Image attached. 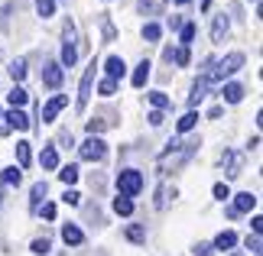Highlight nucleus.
I'll return each instance as SVG.
<instances>
[{
  "instance_id": "f257e3e1",
  "label": "nucleus",
  "mask_w": 263,
  "mask_h": 256,
  "mask_svg": "<svg viewBox=\"0 0 263 256\" xmlns=\"http://www.w3.org/2000/svg\"><path fill=\"white\" fill-rule=\"evenodd\" d=\"M215 68H208V71H201L205 75V81L208 85H218V81H224V78H231L234 71H240L244 68V52H231V55H224L221 62H211Z\"/></svg>"
},
{
  "instance_id": "f03ea898",
  "label": "nucleus",
  "mask_w": 263,
  "mask_h": 256,
  "mask_svg": "<svg viewBox=\"0 0 263 256\" xmlns=\"http://www.w3.org/2000/svg\"><path fill=\"white\" fill-rule=\"evenodd\" d=\"M198 143H179V140H169V149L159 156V172H169V169H179L192 152H195Z\"/></svg>"
},
{
  "instance_id": "7ed1b4c3",
  "label": "nucleus",
  "mask_w": 263,
  "mask_h": 256,
  "mask_svg": "<svg viewBox=\"0 0 263 256\" xmlns=\"http://www.w3.org/2000/svg\"><path fill=\"white\" fill-rule=\"evenodd\" d=\"M143 191V175H140L137 169H124L117 172V194H124V198H134V194Z\"/></svg>"
},
{
  "instance_id": "20e7f679",
  "label": "nucleus",
  "mask_w": 263,
  "mask_h": 256,
  "mask_svg": "<svg viewBox=\"0 0 263 256\" xmlns=\"http://www.w3.org/2000/svg\"><path fill=\"white\" fill-rule=\"evenodd\" d=\"M78 152H82L85 162H101V159L107 156V143L101 140V136H88L82 146H78Z\"/></svg>"
},
{
  "instance_id": "39448f33",
  "label": "nucleus",
  "mask_w": 263,
  "mask_h": 256,
  "mask_svg": "<svg viewBox=\"0 0 263 256\" xmlns=\"http://www.w3.org/2000/svg\"><path fill=\"white\" fill-rule=\"evenodd\" d=\"M78 62V49H75V26H72V19L65 23V46H62V68H72Z\"/></svg>"
},
{
  "instance_id": "423d86ee",
  "label": "nucleus",
  "mask_w": 263,
  "mask_h": 256,
  "mask_svg": "<svg viewBox=\"0 0 263 256\" xmlns=\"http://www.w3.org/2000/svg\"><path fill=\"white\" fill-rule=\"evenodd\" d=\"M95 71H98V65L91 62L88 68H85V75H82V85H78V110H85L88 107V101H91V88H95Z\"/></svg>"
},
{
  "instance_id": "0eeeda50",
  "label": "nucleus",
  "mask_w": 263,
  "mask_h": 256,
  "mask_svg": "<svg viewBox=\"0 0 263 256\" xmlns=\"http://www.w3.org/2000/svg\"><path fill=\"white\" fill-rule=\"evenodd\" d=\"M221 166H224L228 179H237L240 169H244V156H240V152H234V149H228L224 156H221Z\"/></svg>"
},
{
  "instance_id": "6e6552de",
  "label": "nucleus",
  "mask_w": 263,
  "mask_h": 256,
  "mask_svg": "<svg viewBox=\"0 0 263 256\" xmlns=\"http://www.w3.org/2000/svg\"><path fill=\"white\" fill-rule=\"evenodd\" d=\"M62 78H65V71H62V65H59V62H49L43 68V85L46 88H59V85H62Z\"/></svg>"
},
{
  "instance_id": "1a4fd4ad",
  "label": "nucleus",
  "mask_w": 263,
  "mask_h": 256,
  "mask_svg": "<svg viewBox=\"0 0 263 256\" xmlns=\"http://www.w3.org/2000/svg\"><path fill=\"white\" fill-rule=\"evenodd\" d=\"M65 104H68V97H65V94H55V97L43 107V124H52V120L59 117V110H62Z\"/></svg>"
},
{
  "instance_id": "9d476101",
  "label": "nucleus",
  "mask_w": 263,
  "mask_h": 256,
  "mask_svg": "<svg viewBox=\"0 0 263 256\" xmlns=\"http://www.w3.org/2000/svg\"><path fill=\"white\" fill-rule=\"evenodd\" d=\"M104 71H107V78H110V81H120V78L127 75V65H124V58H120V55H107Z\"/></svg>"
},
{
  "instance_id": "9b49d317",
  "label": "nucleus",
  "mask_w": 263,
  "mask_h": 256,
  "mask_svg": "<svg viewBox=\"0 0 263 256\" xmlns=\"http://www.w3.org/2000/svg\"><path fill=\"white\" fill-rule=\"evenodd\" d=\"M254 208H257V194H250V191L234 194V214H247V211H254Z\"/></svg>"
},
{
  "instance_id": "f8f14e48",
  "label": "nucleus",
  "mask_w": 263,
  "mask_h": 256,
  "mask_svg": "<svg viewBox=\"0 0 263 256\" xmlns=\"http://www.w3.org/2000/svg\"><path fill=\"white\" fill-rule=\"evenodd\" d=\"M228 29H231V19H228L224 13H221V16H215V23H211V43H224Z\"/></svg>"
},
{
  "instance_id": "ddd939ff",
  "label": "nucleus",
  "mask_w": 263,
  "mask_h": 256,
  "mask_svg": "<svg viewBox=\"0 0 263 256\" xmlns=\"http://www.w3.org/2000/svg\"><path fill=\"white\" fill-rule=\"evenodd\" d=\"M4 124L10 130H29V117L23 114V110H10V114H4Z\"/></svg>"
},
{
  "instance_id": "4468645a",
  "label": "nucleus",
  "mask_w": 263,
  "mask_h": 256,
  "mask_svg": "<svg viewBox=\"0 0 263 256\" xmlns=\"http://www.w3.org/2000/svg\"><path fill=\"white\" fill-rule=\"evenodd\" d=\"M221 97H224L228 104H240V101H244V88H240L237 81H228V85L221 88Z\"/></svg>"
},
{
  "instance_id": "2eb2a0df",
  "label": "nucleus",
  "mask_w": 263,
  "mask_h": 256,
  "mask_svg": "<svg viewBox=\"0 0 263 256\" xmlns=\"http://www.w3.org/2000/svg\"><path fill=\"white\" fill-rule=\"evenodd\" d=\"M234 243H237V233L234 230H221L215 243H211V250H234Z\"/></svg>"
},
{
  "instance_id": "dca6fc26",
  "label": "nucleus",
  "mask_w": 263,
  "mask_h": 256,
  "mask_svg": "<svg viewBox=\"0 0 263 256\" xmlns=\"http://www.w3.org/2000/svg\"><path fill=\"white\" fill-rule=\"evenodd\" d=\"M62 240L68 243V247H78V243L85 240V233H82V227H75V224H65V227H62Z\"/></svg>"
},
{
  "instance_id": "f3484780",
  "label": "nucleus",
  "mask_w": 263,
  "mask_h": 256,
  "mask_svg": "<svg viewBox=\"0 0 263 256\" xmlns=\"http://www.w3.org/2000/svg\"><path fill=\"white\" fill-rule=\"evenodd\" d=\"M205 94H208V81H205V75H201L195 85H192V94H189V104L195 107L198 101H205Z\"/></svg>"
},
{
  "instance_id": "a211bd4d",
  "label": "nucleus",
  "mask_w": 263,
  "mask_h": 256,
  "mask_svg": "<svg viewBox=\"0 0 263 256\" xmlns=\"http://www.w3.org/2000/svg\"><path fill=\"white\" fill-rule=\"evenodd\" d=\"M149 68H153V65H149L146 58H143V62H140V65L134 68V75H130V81H134V88H143V85H146V78H149Z\"/></svg>"
},
{
  "instance_id": "6ab92c4d",
  "label": "nucleus",
  "mask_w": 263,
  "mask_h": 256,
  "mask_svg": "<svg viewBox=\"0 0 263 256\" xmlns=\"http://www.w3.org/2000/svg\"><path fill=\"white\" fill-rule=\"evenodd\" d=\"M46 191H49L46 182H36V185H33V191H29V208H33V211H39V204H43Z\"/></svg>"
},
{
  "instance_id": "aec40b11",
  "label": "nucleus",
  "mask_w": 263,
  "mask_h": 256,
  "mask_svg": "<svg viewBox=\"0 0 263 256\" xmlns=\"http://www.w3.org/2000/svg\"><path fill=\"white\" fill-rule=\"evenodd\" d=\"M39 162H43V169H59V152H55V146H43Z\"/></svg>"
},
{
  "instance_id": "412c9836",
  "label": "nucleus",
  "mask_w": 263,
  "mask_h": 256,
  "mask_svg": "<svg viewBox=\"0 0 263 256\" xmlns=\"http://www.w3.org/2000/svg\"><path fill=\"white\" fill-rule=\"evenodd\" d=\"M7 101H10V107H13V110H20V107H23L26 101H29V94H26V91L20 88V85H13V91L7 94Z\"/></svg>"
},
{
  "instance_id": "4be33fe9",
  "label": "nucleus",
  "mask_w": 263,
  "mask_h": 256,
  "mask_svg": "<svg viewBox=\"0 0 263 256\" xmlns=\"http://www.w3.org/2000/svg\"><path fill=\"white\" fill-rule=\"evenodd\" d=\"M29 159H33V152H29V143H16V169H26Z\"/></svg>"
},
{
  "instance_id": "5701e85b",
  "label": "nucleus",
  "mask_w": 263,
  "mask_h": 256,
  "mask_svg": "<svg viewBox=\"0 0 263 256\" xmlns=\"http://www.w3.org/2000/svg\"><path fill=\"white\" fill-rule=\"evenodd\" d=\"M114 211L120 214V218H130V214H134V201L124 198V194H117V198H114Z\"/></svg>"
},
{
  "instance_id": "b1692460",
  "label": "nucleus",
  "mask_w": 263,
  "mask_h": 256,
  "mask_svg": "<svg viewBox=\"0 0 263 256\" xmlns=\"http://www.w3.org/2000/svg\"><path fill=\"white\" fill-rule=\"evenodd\" d=\"M198 120H201V117L195 114V110H189V114H185V117H179V124H176V130H179V133H189L192 127H195V124H198Z\"/></svg>"
},
{
  "instance_id": "393cba45",
  "label": "nucleus",
  "mask_w": 263,
  "mask_h": 256,
  "mask_svg": "<svg viewBox=\"0 0 263 256\" xmlns=\"http://www.w3.org/2000/svg\"><path fill=\"white\" fill-rule=\"evenodd\" d=\"M7 71L13 75V81H23V78H26V58H13Z\"/></svg>"
},
{
  "instance_id": "a878e982",
  "label": "nucleus",
  "mask_w": 263,
  "mask_h": 256,
  "mask_svg": "<svg viewBox=\"0 0 263 256\" xmlns=\"http://www.w3.org/2000/svg\"><path fill=\"white\" fill-rule=\"evenodd\" d=\"M127 240L143 243L146 240V227H143V224H130V227H127Z\"/></svg>"
},
{
  "instance_id": "bb28decb",
  "label": "nucleus",
  "mask_w": 263,
  "mask_h": 256,
  "mask_svg": "<svg viewBox=\"0 0 263 256\" xmlns=\"http://www.w3.org/2000/svg\"><path fill=\"white\" fill-rule=\"evenodd\" d=\"M169 198H176V188H169V185H163V188L156 191V208L163 211L166 204H169Z\"/></svg>"
},
{
  "instance_id": "cd10ccee",
  "label": "nucleus",
  "mask_w": 263,
  "mask_h": 256,
  "mask_svg": "<svg viewBox=\"0 0 263 256\" xmlns=\"http://www.w3.org/2000/svg\"><path fill=\"white\" fill-rule=\"evenodd\" d=\"M4 182L7 185H20V182H23V169H16V166L4 169Z\"/></svg>"
},
{
  "instance_id": "c85d7f7f",
  "label": "nucleus",
  "mask_w": 263,
  "mask_h": 256,
  "mask_svg": "<svg viewBox=\"0 0 263 256\" xmlns=\"http://www.w3.org/2000/svg\"><path fill=\"white\" fill-rule=\"evenodd\" d=\"M195 43V23H182V49H189Z\"/></svg>"
},
{
  "instance_id": "c756f323",
  "label": "nucleus",
  "mask_w": 263,
  "mask_h": 256,
  "mask_svg": "<svg viewBox=\"0 0 263 256\" xmlns=\"http://www.w3.org/2000/svg\"><path fill=\"white\" fill-rule=\"evenodd\" d=\"M59 179H62L65 185H75V182H78V166H65L62 172H59Z\"/></svg>"
},
{
  "instance_id": "7c9ffc66",
  "label": "nucleus",
  "mask_w": 263,
  "mask_h": 256,
  "mask_svg": "<svg viewBox=\"0 0 263 256\" xmlns=\"http://www.w3.org/2000/svg\"><path fill=\"white\" fill-rule=\"evenodd\" d=\"M149 104H153L156 110H166L169 107V97L163 94V91H153V94H149Z\"/></svg>"
},
{
  "instance_id": "2f4dec72",
  "label": "nucleus",
  "mask_w": 263,
  "mask_h": 256,
  "mask_svg": "<svg viewBox=\"0 0 263 256\" xmlns=\"http://www.w3.org/2000/svg\"><path fill=\"white\" fill-rule=\"evenodd\" d=\"M52 10H55V0H36V13L39 16H52Z\"/></svg>"
},
{
  "instance_id": "473e14b6",
  "label": "nucleus",
  "mask_w": 263,
  "mask_h": 256,
  "mask_svg": "<svg viewBox=\"0 0 263 256\" xmlns=\"http://www.w3.org/2000/svg\"><path fill=\"white\" fill-rule=\"evenodd\" d=\"M29 250H33L36 256H46L49 250H52V243H49L46 237H39V240H33V247H29Z\"/></svg>"
},
{
  "instance_id": "72a5a7b5",
  "label": "nucleus",
  "mask_w": 263,
  "mask_h": 256,
  "mask_svg": "<svg viewBox=\"0 0 263 256\" xmlns=\"http://www.w3.org/2000/svg\"><path fill=\"white\" fill-rule=\"evenodd\" d=\"M104 120H88V124H85V130H88V136H101V133H104Z\"/></svg>"
},
{
  "instance_id": "f704fd0d",
  "label": "nucleus",
  "mask_w": 263,
  "mask_h": 256,
  "mask_svg": "<svg viewBox=\"0 0 263 256\" xmlns=\"http://www.w3.org/2000/svg\"><path fill=\"white\" fill-rule=\"evenodd\" d=\"M159 36H163V29H159L156 23H146V26H143V39H149V43H156Z\"/></svg>"
},
{
  "instance_id": "c9c22d12",
  "label": "nucleus",
  "mask_w": 263,
  "mask_h": 256,
  "mask_svg": "<svg viewBox=\"0 0 263 256\" xmlns=\"http://www.w3.org/2000/svg\"><path fill=\"white\" fill-rule=\"evenodd\" d=\"M98 91H101V94H104V97H110V94H117V81H110V78H104V81H101V85H98Z\"/></svg>"
},
{
  "instance_id": "e433bc0d",
  "label": "nucleus",
  "mask_w": 263,
  "mask_h": 256,
  "mask_svg": "<svg viewBox=\"0 0 263 256\" xmlns=\"http://www.w3.org/2000/svg\"><path fill=\"white\" fill-rule=\"evenodd\" d=\"M62 201H65V204H72V208H75V204H82V194H78L75 188H65V194H62Z\"/></svg>"
},
{
  "instance_id": "4c0bfd02",
  "label": "nucleus",
  "mask_w": 263,
  "mask_h": 256,
  "mask_svg": "<svg viewBox=\"0 0 263 256\" xmlns=\"http://www.w3.org/2000/svg\"><path fill=\"white\" fill-rule=\"evenodd\" d=\"M211 191H215V198H218V201H228V198H231V188L224 185V182H218V185L211 188Z\"/></svg>"
},
{
  "instance_id": "58836bf2",
  "label": "nucleus",
  "mask_w": 263,
  "mask_h": 256,
  "mask_svg": "<svg viewBox=\"0 0 263 256\" xmlns=\"http://www.w3.org/2000/svg\"><path fill=\"white\" fill-rule=\"evenodd\" d=\"M195 256H215V250H211V243H198V247H195Z\"/></svg>"
},
{
  "instance_id": "ea45409f",
  "label": "nucleus",
  "mask_w": 263,
  "mask_h": 256,
  "mask_svg": "<svg viewBox=\"0 0 263 256\" xmlns=\"http://www.w3.org/2000/svg\"><path fill=\"white\" fill-rule=\"evenodd\" d=\"M247 250H254V256H260V237H257V233L247 237Z\"/></svg>"
},
{
  "instance_id": "a19ab883",
  "label": "nucleus",
  "mask_w": 263,
  "mask_h": 256,
  "mask_svg": "<svg viewBox=\"0 0 263 256\" xmlns=\"http://www.w3.org/2000/svg\"><path fill=\"white\" fill-rule=\"evenodd\" d=\"M43 218L46 221H55V204H43Z\"/></svg>"
},
{
  "instance_id": "79ce46f5",
  "label": "nucleus",
  "mask_w": 263,
  "mask_h": 256,
  "mask_svg": "<svg viewBox=\"0 0 263 256\" xmlns=\"http://www.w3.org/2000/svg\"><path fill=\"white\" fill-rule=\"evenodd\" d=\"M149 124H153V127H163V110H153V114H149Z\"/></svg>"
},
{
  "instance_id": "37998d69",
  "label": "nucleus",
  "mask_w": 263,
  "mask_h": 256,
  "mask_svg": "<svg viewBox=\"0 0 263 256\" xmlns=\"http://www.w3.org/2000/svg\"><path fill=\"white\" fill-rule=\"evenodd\" d=\"M250 227H254V233H257V237H260V230H263V218H260V214H257L254 221H250Z\"/></svg>"
},
{
  "instance_id": "c03bdc74",
  "label": "nucleus",
  "mask_w": 263,
  "mask_h": 256,
  "mask_svg": "<svg viewBox=\"0 0 263 256\" xmlns=\"http://www.w3.org/2000/svg\"><path fill=\"white\" fill-rule=\"evenodd\" d=\"M59 146H72V133H59Z\"/></svg>"
},
{
  "instance_id": "a18cd8bd",
  "label": "nucleus",
  "mask_w": 263,
  "mask_h": 256,
  "mask_svg": "<svg viewBox=\"0 0 263 256\" xmlns=\"http://www.w3.org/2000/svg\"><path fill=\"white\" fill-rule=\"evenodd\" d=\"M169 29H182V16H169Z\"/></svg>"
},
{
  "instance_id": "49530a36",
  "label": "nucleus",
  "mask_w": 263,
  "mask_h": 256,
  "mask_svg": "<svg viewBox=\"0 0 263 256\" xmlns=\"http://www.w3.org/2000/svg\"><path fill=\"white\" fill-rule=\"evenodd\" d=\"M0 133H10V127L4 124V114H0Z\"/></svg>"
},
{
  "instance_id": "de8ad7c7",
  "label": "nucleus",
  "mask_w": 263,
  "mask_h": 256,
  "mask_svg": "<svg viewBox=\"0 0 263 256\" xmlns=\"http://www.w3.org/2000/svg\"><path fill=\"white\" fill-rule=\"evenodd\" d=\"M176 4H189V0H176Z\"/></svg>"
}]
</instances>
